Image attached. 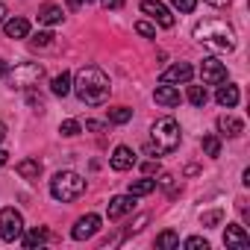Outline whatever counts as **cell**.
Masks as SVG:
<instances>
[{
	"mask_svg": "<svg viewBox=\"0 0 250 250\" xmlns=\"http://www.w3.org/2000/svg\"><path fill=\"white\" fill-rule=\"evenodd\" d=\"M71 88L77 91V97H80L85 106H103V103L109 100V94H112V83H109V77H106L97 65L80 68V74H77V80H74Z\"/></svg>",
	"mask_w": 250,
	"mask_h": 250,
	"instance_id": "1",
	"label": "cell"
},
{
	"mask_svg": "<svg viewBox=\"0 0 250 250\" xmlns=\"http://www.w3.org/2000/svg\"><path fill=\"white\" fill-rule=\"evenodd\" d=\"M150 139H153V145H147L150 156H168V153H174L180 147V142H183L180 124L174 118H159L150 127Z\"/></svg>",
	"mask_w": 250,
	"mask_h": 250,
	"instance_id": "2",
	"label": "cell"
},
{
	"mask_svg": "<svg viewBox=\"0 0 250 250\" xmlns=\"http://www.w3.org/2000/svg\"><path fill=\"white\" fill-rule=\"evenodd\" d=\"M194 39L206 42V44H212L218 50H227V53L235 50V33H232V27L227 21H218V18L194 24Z\"/></svg>",
	"mask_w": 250,
	"mask_h": 250,
	"instance_id": "3",
	"label": "cell"
},
{
	"mask_svg": "<svg viewBox=\"0 0 250 250\" xmlns=\"http://www.w3.org/2000/svg\"><path fill=\"white\" fill-rule=\"evenodd\" d=\"M85 191V180L77 174V171H59L53 180H50V194L62 203H71L77 197H83Z\"/></svg>",
	"mask_w": 250,
	"mask_h": 250,
	"instance_id": "4",
	"label": "cell"
},
{
	"mask_svg": "<svg viewBox=\"0 0 250 250\" xmlns=\"http://www.w3.org/2000/svg\"><path fill=\"white\" fill-rule=\"evenodd\" d=\"M9 85L12 88H21V91H30L33 85H39V80L44 77V65L39 62H21L15 68H9Z\"/></svg>",
	"mask_w": 250,
	"mask_h": 250,
	"instance_id": "5",
	"label": "cell"
},
{
	"mask_svg": "<svg viewBox=\"0 0 250 250\" xmlns=\"http://www.w3.org/2000/svg\"><path fill=\"white\" fill-rule=\"evenodd\" d=\"M24 235V218L15 206H6L0 212V238L3 241H18Z\"/></svg>",
	"mask_w": 250,
	"mask_h": 250,
	"instance_id": "6",
	"label": "cell"
},
{
	"mask_svg": "<svg viewBox=\"0 0 250 250\" xmlns=\"http://www.w3.org/2000/svg\"><path fill=\"white\" fill-rule=\"evenodd\" d=\"M142 12L150 15V18H153L159 27H165V30L174 27V15H171V9L162 3V0H142Z\"/></svg>",
	"mask_w": 250,
	"mask_h": 250,
	"instance_id": "7",
	"label": "cell"
},
{
	"mask_svg": "<svg viewBox=\"0 0 250 250\" xmlns=\"http://www.w3.org/2000/svg\"><path fill=\"white\" fill-rule=\"evenodd\" d=\"M200 80H203V85L227 83V68H224V62H218L215 56L203 59V65H200Z\"/></svg>",
	"mask_w": 250,
	"mask_h": 250,
	"instance_id": "8",
	"label": "cell"
},
{
	"mask_svg": "<svg viewBox=\"0 0 250 250\" xmlns=\"http://www.w3.org/2000/svg\"><path fill=\"white\" fill-rule=\"evenodd\" d=\"M100 229V218L94 215V212H88V215H83L77 224H74V229H71V235L77 238V241H85V238H91L94 232Z\"/></svg>",
	"mask_w": 250,
	"mask_h": 250,
	"instance_id": "9",
	"label": "cell"
},
{
	"mask_svg": "<svg viewBox=\"0 0 250 250\" xmlns=\"http://www.w3.org/2000/svg\"><path fill=\"white\" fill-rule=\"evenodd\" d=\"M133 206H136V197L133 194H115L112 200H109V221H118V218H124L127 212H133Z\"/></svg>",
	"mask_w": 250,
	"mask_h": 250,
	"instance_id": "10",
	"label": "cell"
},
{
	"mask_svg": "<svg viewBox=\"0 0 250 250\" xmlns=\"http://www.w3.org/2000/svg\"><path fill=\"white\" fill-rule=\"evenodd\" d=\"M224 244H227V247H235V250H244V247H250V235H247L244 227L227 224V229H224Z\"/></svg>",
	"mask_w": 250,
	"mask_h": 250,
	"instance_id": "11",
	"label": "cell"
},
{
	"mask_svg": "<svg viewBox=\"0 0 250 250\" xmlns=\"http://www.w3.org/2000/svg\"><path fill=\"white\" fill-rule=\"evenodd\" d=\"M194 77V68L188 65V62H177V65H171V68H165L162 71V83H188Z\"/></svg>",
	"mask_w": 250,
	"mask_h": 250,
	"instance_id": "12",
	"label": "cell"
},
{
	"mask_svg": "<svg viewBox=\"0 0 250 250\" xmlns=\"http://www.w3.org/2000/svg\"><path fill=\"white\" fill-rule=\"evenodd\" d=\"M109 162H112L115 171H130V168L136 165V153H133L127 145H118V147L112 150V159H109Z\"/></svg>",
	"mask_w": 250,
	"mask_h": 250,
	"instance_id": "13",
	"label": "cell"
},
{
	"mask_svg": "<svg viewBox=\"0 0 250 250\" xmlns=\"http://www.w3.org/2000/svg\"><path fill=\"white\" fill-rule=\"evenodd\" d=\"M218 133L227 136V139H238V136L244 133V124H241L238 118H232V115H221V118H218Z\"/></svg>",
	"mask_w": 250,
	"mask_h": 250,
	"instance_id": "14",
	"label": "cell"
},
{
	"mask_svg": "<svg viewBox=\"0 0 250 250\" xmlns=\"http://www.w3.org/2000/svg\"><path fill=\"white\" fill-rule=\"evenodd\" d=\"M153 100H156L159 106H180V91H177L171 83H162V85H156Z\"/></svg>",
	"mask_w": 250,
	"mask_h": 250,
	"instance_id": "15",
	"label": "cell"
},
{
	"mask_svg": "<svg viewBox=\"0 0 250 250\" xmlns=\"http://www.w3.org/2000/svg\"><path fill=\"white\" fill-rule=\"evenodd\" d=\"M215 100H218V106H224V109H232L235 103H238V85H232V83H218V91H215Z\"/></svg>",
	"mask_w": 250,
	"mask_h": 250,
	"instance_id": "16",
	"label": "cell"
},
{
	"mask_svg": "<svg viewBox=\"0 0 250 250\" xmlns=\"http://www.w3.org/2000/svg\"><path fill=\"white\" fill-rule=\"evenodd\" d=\"M62 18H65V12L56 3H44L39 9V24H44V27H56V24H62Z\"/></svg>",
	"mask_w": 250,
	"mask_h": 250,
	"instance_id": "17",
	"label": "cell"
},
{
	"mask_svg": "<svg viewBox=\"0 0 250 250\" xmlns=\"http://www.w3.org/2000/svg\"><path fill=\"white\" fill-rule=\"evenodd\" d=\"M3 33H6V39H27L30 21L27 18H9V21H3Z\"/></svg>",
	"mask_w": 250,
	"mask_h": 250,
	"instance_id": "18",
	"label": "cell"
},
{
	"mask_svg": "<svg viewBox=\"0 0 250 250\" xmlns=\"http://www.w3.org/2000/svg\"><path fill=\"white\" fill-rule=\"evenodd\" d=\"M71 74L68 71H62V74H56L53 80H50V91L56 94V97H65V94H71Z\"/></svg>",
	"mask_w": 250,
	"mask_h": 250,
	"instance_id": "19",
	"label": "cell"
},
{
	"mask_svg": "<svg viewBox=\"0 0 250 250\" xmlns=\"http://www.w3.org/2000/svg\"><path fill=\"white\" fill-rule=\"evenodd\" d=\"M15 171H18L24 180H39V177H42V162H39V159H21Z\"/></svg>",
	"mask_w": 250,
	"mask_h": 250,
	"instance_id": "20",
	"label": "cell"
},
{
	"mask_svg": "<svg viewBox=\"0 0 250 250\" xmlns=\"http://www.w3.org/2000/svg\"><path fill=\"white\" fill-rule=\"evenodd\" d=\"M21 238H24V247H30V250H33V247H42V244L50 238V232H47V227H36V229L24 232Z\"/></svg>",
	"mask_w": 250,
	"mask_h": 250,
	"instance_id": "21",
	"label": "cell"
},
{
	"mask_svg": "<svg viewBox=\"0 0 250 250\" xmlns=\"http://www.w3.org/2000/svg\"><path fill=\"white\" fill-rule=\"evenodd\" d=\"M153 191H156V180H150V177H142V180L130 183V194L133 197H145V194H153Z\"/></svg>",
	"mask_w": 250,
	"mask_h": 250,
	"instance_id": "22",
	"label": "cell"
},
{
	"mask_svg": "<svg viewBox=\"0 0 250 250\" xmlns=\"http://www.w3.org/2000/svg\"><path fill=\"white\" fill-rule=\"evenodd\" d=\"M186 97H188V103H191V106H197V109H203V106H206V100H209V94H206V88H203V85H188V94H186Z\"/></svg>",
	"mask_w": 250,
	"mask_h": 250,
	"instance_id": "23",
	"label": "cell"
},
{
	"mask_svg": "<svg viewBox=\"0 0 250 250\" xmlns=\"http://www.w3.org/2000/svg\"><path fill=\"white\" fill-rule=\"evenodd\" d=\"M156 247H159V250L180 247V235H177L174 229H165V232H159V235H156Z\"/></svg>",
	"mask_w": 250,
	"mask_h": 250,
	"instance_id": "24",
	"label": "cell"
},
{
	"mask_svg": "<svg viewBox=\"0 0 250 250\" xmlns=\"http://www.w3.org/2000/svg\"><path fill=\"white\" fill-rule=\"evenodd\" d=\"M130 118H133V109L130 106H112L109 109V121L112 124H127Z\"/></svg>",
	"mask_w": 250,
	"mask_h": 250,
	"instance_id": "25",
	"label": "cell"
},
{
	"mask_svg": "<svg viewBox=\"0 0 250 250\" xmlns=\"http://www.w3.org/2000/svg\"><path fill=\"white\" fill-rule=\"evenodd\" d=\"M59 133H62L65 139H74V136H80V133H83V124H80V121H74V118H68V121H62V124H59Z\"/></svg>",
	"mask_w": 250,
	"mask_h": 250,
	"instance_id": "26",
	"label": "cell"
},
{
	"mask_svg": "<svg viewBox=\"0 0 250 250\" xmlns=\"http://www.w3.org/2000/svg\"><path fill=\"white\" fill-rule=\"evenodd\" d=\"M203 150H206V156H212V159H218L221 156V139L218 136H203Z\"/></svg>",
	"mask_w": 250,
	"mask_h": 250,
	"instance_id": "27",
	"label": "cell"
},
{
	"mask_svg": "<svg viewBox=\"0 0 250 250\" xmlns=\"http://www.w3.org/2000/svg\"><path fill=\"white\" fill-rule=\"evenodd\" d=\"M36 50H44V47H53V33H39V36H33V42H30Z\"/></svg>",
	"mask_w": 250,
	"mask_h": 250,
	"instance_id": "28",
	"label": "cell"
},
{
	"mask_svg": "<svg viewBox=\"0 0 250 250\" xmlns=\"http://www.w3.org/2000/svg\"><path fill=\"white\" fill-rule=\"evenodd\" d=\"M221 218H224V212L221 209H212V212H203L200 215V224L203 227H215V224H221Z\"/></svg>",
	"mask_w": 250,
	"mask_h": 250,
	"instance_id": "29",
	"label": "cell"
},
{
	"mask_svg": "<svg viewBox=\"0 0 250 250\" xmlns=\"http://www.w3.org/2000/svg\"><path fill=\"white\" fill-rule=\"evenodd\" d=\"M183 247H186V250H209V241L200 238V235H191V238L183 241Z\"/></svg>",
	"mask_w": 250,
	"mask_h": 250,
	"instance_id": "30",
	"label": "cell"
},
{
	"mask_svg": "<svg viewBox=\"0 0 250 250\" xmlns=\"http://www.w3.org/2000/svg\"><path fill=\"white\" fill-rule=\"evenodd\" d=\"M171 6L188 15V12H194V9H197V0H171Z\"/></svg>",
	"mask_w": 250,
	"mask_h": 250,
	"instance_id": "31",
	"label": "cell"
},
{
	"mask_svg": "<svg viewBox=\"0 0 250 250\" xmlns=\"http://www.w3.org/2000/svg\"><path fill=\"white\" fill-rule=\"evenodd\" d=\"M136 33L145 36V39H153V36H156V27H153L150 21H139V24H136Z\"/></svg>",
	"mask_w": 250,
	"mask_h": 250,
	"instance_id": "32",
	"label": "cell"
},
{
	"mask_svg": "<svg viewBox=\"0 0 250 250\" xmlns=\"http://www.w3.org/2000/svg\"><path fill=\"white\" fill-rule=\"evenodd\" d=\"M27 103H30V106H36V112H44V100H42L39 94H33V91H30V94H27Z\"/></svg>",
	"mask_w": 250,
	"mask_h": 250,
	"instance_id": "33",
	"label": "cell"
},
{
	"mask_svg": "<svg viewBox=\"0 0 250 250\" xmlns=\"http://www.w3.org/2000/svg\"><path fill=\"white\" fill-rule=\"evenodd\" d=\"M147 218H150V215H139V221H136V224H133V227H130L127 232H139V229H142V227L147 224Z\"/></svg>",
	"mask_w": 250,
	"mask_h": 250,
	"instance_id": "34",
	"label": "cell"
},
{
	"mask_svg": "<svg viewBox=\"0 0 250 250\" xmlns=\"http://www.w3.org/2000/svg\"><path fill=\"white\" fill-rule=\"evenodd\" d=\"M100 3H103L106 9H121V6H124V0H100Z\"/></svg>",
	"mask_w": 250,
	"mask_h": 250,
	"instance_id": "35",
	"label": "cell"
},
{
	"mask_svg": "<svg viewBox=\"0 0 250 250\" xmlns=\"http://www.w3.org/2000/svg\"><path fill=\"white\" fill-rule=\"evenodd\" d=\"M85 130H91V133H100V130H103V124H100V121H85Z\"/></svg>",
	"mask_w": 250,
	"mask_h": 250,
	"instance_id": "36",
	"label": "cell"
},
{
	"mask_svg": "<svg viewBox=\"0 0 250 250\" xmlns=\"http://www.w3.org/2000/svg\"><path fill=\"white\" fill-rule=\"evenodd\" d=\"M209 6H215V9H224V6H229V0H206Z\"/></svg>",
	"mask_w": 250,
	"mask_h": 250,
	"instance_id": "37",
	"label": "cell"
},
{
	"mask_svg": "<svg viewBox=\"0 0 250 250\" xmlns=\"http://www.w3.org/2000/svg\"><path fill=\"white\" fill-rule=\"evenodd\" d=\"M6 74H9V62H6V59H0V80H3Z\"/></svg>",
	"mask_w": 250,
	"mask_h": 250,
	"instance_id": "38",
	"label": "cell"
},
{
	"mask_svg": "<svg viewBox=\"0 0 250 250\" xmlns=\"http://www.w3.org/2000/svg\"><path fill=\"white\" fill-rule=\"evenodd\" d=\"M156 168H159V165H156V162H145V174H153V171H156Z\"/></svg>",
	"mask_w": 250,
	"mask_h": 250,
	"instance_id": "39",
	"label": "cell"
},
{
	"mask_svg": "<svg viewBox=\"0 0 250 250\" xmlns=\"http://www.w3.org/2000/svg\"><path fill=\"white\" fill-rule=\"evenodd\" d=\"M3 21H6V3L0 0V24H3Z\"/></svg>",
	"mask_w": 250,
	"mask_h": 250,
	"instance_id": "40",
	"label": "cell"
},
{
	"mask_svg": "<svg viewBox=\"0 0 250 250\" xmlns=\"http://www.w3.org/2000/svg\"><path fill=\"white\" fill-rule=\"evenodd\" d=\"M6 159H9V153H6V150H0V168L6 165Z\"/></svg>",
	"mask_w": 250,
	"mask_h": 250,
	"instance_id": "41",
	"label": "cell"
},
{
	"mask_svg": "<svg viewBox=\"0 0 250 250\" xmlns=\"http://www.w3.org/2000/svg\"><path fill=\"white\" fill-rule=\"evenodd\" d=\"M3 139H6V124L0 121V142H3Z\"/></svg>",
	"mask_w": 250,
	"mask_h": 250,
	"instance_id": "42",
	"label": "cell"
},
{
	"mask_svg": "<svg viewBox=\"0 0 250 250\" xmlns=\"http://www.w3.org/2000/svg\"><path fill=\"white\" fill-rule=\"evenodd\" d=\"M83 3H94V0H71V6H83Z\"/></svg>",
	"mask_w": 250,
	"mask_h": 250,
	"instance_id": "43",
	"label": "cell"
}]
</instances>
